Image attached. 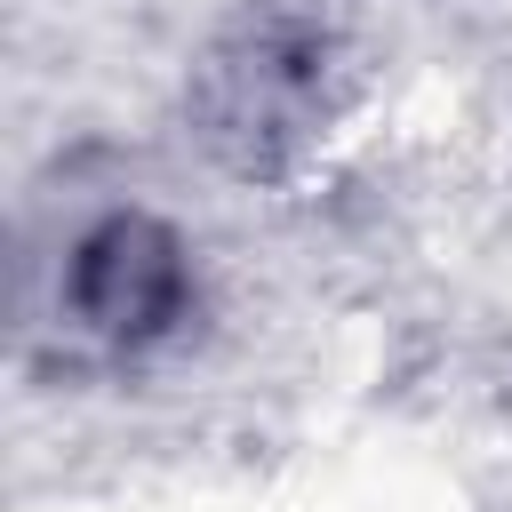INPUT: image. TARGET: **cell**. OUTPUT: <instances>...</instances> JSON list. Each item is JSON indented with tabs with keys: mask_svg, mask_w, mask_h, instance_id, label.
I'll list each match as a JSON object with an SVG mask.
<instances>
[{
	"mask_svg": "<svg viewBox=\"0 0 512 512\" xmlns=\"http://www.w3.org/2000/svg\"><path fill=\"white\" fill-rule=\"evenodd\" d=\"M184 304H192V264H184L176 232L152 216H104L64 256V312L80 336H96L112 352L168 336L184 320Z\"/></svg>",
	"mask_w": 512,
	"mask_h": 512,
	"instance_id": "cell-1",
	"label": "cell"
},
{
	"mask_svg": "<svg viewBox=\"0 0 512 512\" xmlns=\"http://www.w3.org/2000/svg\"><path fill=\"white\" fill-rule=\"evenodd\" d=\"M320 40L304 24H248L208 64V136H224L240 160H272L288 136H304L320 104Z\"/></svg>",
	"mask_w": 512,
	"mask_h": 512,
	"instance_id": "cell-2",
	"label": "cell"
}]
</instances>
